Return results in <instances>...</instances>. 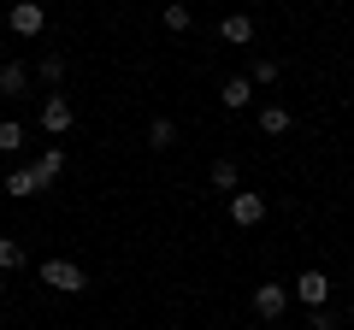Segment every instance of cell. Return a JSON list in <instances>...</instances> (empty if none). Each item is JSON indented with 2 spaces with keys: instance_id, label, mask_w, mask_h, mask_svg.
Listing matches in <instances>:
<instances>
[{
  "instance_id": "1",
  "label": "cell",
  "mask_w": 354,
  "mask_h": 330,
  "mask_svg": "<svg viewBox=\"0 0 354 330\" xmlns=\"http://www.w3.org/2000/svg\"><path fill=\"white\" fill-rule=\"evenodd\" d=\"M36 278L48 283L53 295H83V289H88V271L77 266V260H41V266H36Z\"/></svg>"
},
{
  "instance_id": "2",
  "label": "cell",
  "mask_w": 354,
  "mask_h": 330,
  "mask_svg": "<svg viewBox=\"0 0 354 330\" xmlns=\"http://www.w3.org/2000/svg\"><path fill=\"white\" fill-rule=\"evenodd\" d=\"M6 24H12V36H18V41H36L41 30H48V6H41V0H12Z\"/></svg>"
},
{
  "instance_id": "3",
  "label": "cell",
  "mask_w": 354,
  "mask_h": 330,
  "mask_svg": "<svg viewBox=\"0 0 354 330\" xmlns=\"http://www.w3.org/2000/svg\"><path fill=\"white\" fill-rule=\"evenodd\" d=\"M290 295H295V301H301L307 307V313H313V307H330V278H325V271H301V278H295L290 283Z\"/></svg>"
},
{
  "instance_id": "4",
  "label": "cell",
  "mask_w": 354,
  "mask_h": 330,
  "mask_svg": "<svg viewBox=\"0 0 354 330\" xmlns=\"http://www.w3.org/2000/svg\"><path fill=\"white\" fill-rule=\"evenodd\" d=\"M30 89H36V71H30L24 59H6V65H0V101H24Z\"/></svg>"
},
{
  "instance_id": "5",
  "label": "cell",
  "mask_w": 354,
  "mask_h": 330,
  "mask_svg": "<svg viewBox=\"0 0 354 330\" xmlns=\"http://www.w3.org/2000/svg\"><path fill=\"white\" fill-rule=\"evenodd\" d=\"M290 301H295V295H290V283H260V289H254V313H260V318H272V324H278V318L290 313Z\"/></svg>"
},
{
  "instance_id": "6",
  "label": "cell",
  "mask_w": 354,
  "mask_h": 330,
  "mask_svg": "<svg viewBox=\"0 0 354 330\" xmlns=\"http://www.w3.org/2000/svg\"><path fill=\"white\" fill-rule=\"evenodd\" d=\"M41 130H48V136H65V130H71L77 124V106L71 101H65V95H48V101H41Z\"/></svg>"
},
{
  "instance_id": "7",
  "label": "cell",
  "mask_w": 354,
  "mask_h": 330,
  "mask_svg": "<svg viewBox=\"0 0 354 330\" xmlns=\"http://www.w3.org/2000/svg\"><path fill=\"white\" fill-rule=\"evenodd\" d=\"M260 218H266V195H254V189L230 195V224H236V230H254Z\"/></svg>"
},
{
  "instance_id": "8",
  "label": "cell",
  "mask_w": 354,
  "mask_h": 330,
  "mask_svg": "<svg viewBox=\"0 0 354 330\" xmlns=\"http://www.w3.org/2000/svg\"><path fill=\"white\" fill-rule=\"evenodd\" d=\"M218 41H225V48H248L254 41V18L248 12H225L218 18Z\"/></svg>"
},
{
  "instance_id": "9",
  "label": "cell",
  "mask_w": 354,
  "mask_h": 330,
  "mask_svg": "<svg viewBox=\"0 0 354 330\" xmlns=\"http://www.w3.org/2000/svg\"><path fill=\"white\" fill-rule=\"evenodd\" d=\"M0 195H18V201L41 195V177H36V165H12V171H6V183H0Z\"/></svg>"
},
{
  "instance_id": "10",
  "label": "cell",
  "mask_w": 354,
  "mask_h": 330,
  "mask_svg": "<svg viewBox=\"0 0 354 330\" xmlns=\"http://www.w3.org/2000/svg\"><path fill=\"white\" fill-rule=\"evenodd\" d=\"M254 124H260V136H290V106H278V101H266L260 113H254Z\"/></svg>"
},
{
  "instance_id": "11",
  "label": "cell",
  "mask_w": 354,
  "mask_h": 330,
  "mask_svg": "<svg viewBox=\"0 0 354 330\" xmlns=\"http://www.w3.org/2000/svg\"><path fill=\"white\" fill-rule=\"evenodd\" d=\"M59 171H65V148H59V142H48V148L36 153V177H41V189H53V183H59Z\"/></svg>"
},
{
  "instance_id": "12",
  "label": "cell",
  "mask_w": 354,
  "mask_h": 330,
  "mask_svg": "<svg viewBox=\"0 0 354 330\" xmlns=\"http://www.w3.org/2000/svg\"><path fill=\"white\" fill-rule=\"evenodd\" d=\"M218 101H225L230 113H242V106H254V83H248V77H225V89H218Z\"/></svg>"
},
{
  "instance_id": "13",
  "label": "cell",
  "mask_w": 354,
  "mask_h": 330,
  "mask_svg": "<svg viewBox=\"0 0 354 330\" xmlns=\"http://www.w3.org/2000/svg\"><path fill=\"white\" fill-rule=\"evenodd\" d=\"M207 177H213V189H218V195H236V189H242L236 159H213V171H207Z\"/></svg>"
},
{
  "instance_id": "14",
  "label": "cell",
  "mask_w": 354,
  "mask_h": 330,
  "mask_svg": "<svg viewBox=\"0 0 354 330\" xmlns=\"http://www.w3.org/2000/svg\"><path fill=\"white\" fill-rule=\"evenodd\" d=\"M148 148H153V153L177 148V124H171V118H165V113H160V118H148Z\"/></svg>"
},
{
  "instance_id": "15",
  "label": "cell",
  "mask_w": 354,
  "mask_h": 330,
  "mask_svg": "<svg viewBox=\"0 0 354 330\" xmlns=\"http://www.w3.org/2000/svg\"><path fill=\"white\" fill-rule=\"evenodd\" d=\"M278 77H283V65L272 59V53H260V59L248 65V83H254V89H272V83H278Z\"/></svg>"
},
{
  "instance_id": "16",
  "label": "cell",
  "mask_w": 354,
  "mask_h": 330,
  "mask_svg": "<svg viewBox=\"0 0 354 330\" xmlns=\"http://www.w3.org/2000/svg\"><path fill=\"white\" fill-rule=\"evenodd\" d=\"M36 77L48 83V89H59V83H65V53H41V59H36Z\"/></svg>"
},
{
  "instance_id": "17",
  "label": "cell",
  "mask_w": 354,
  "mask_h": 330,
  "mask_svg": "<svg viewBox=\"0 0 354 330\" xmlns=\"http://www.w3.org/2000/svg\"><path fill=\"white\" fill-rule=\"evenodd\" d=\"M0 271H24V242L0 230Z\"/></svg>"
},
{
  "instance_id": "18",
  "label": "cell",
  "mask_w": 354,
  "mask_h": 330,
  "mask_svg": "<svg viewBox=\"0 0 354 330\" xmlns=\"http://www.w3.org/2000/svg\"><path fill=\"white\" fill-rule=\"evenodd\" d=\"M160 24L171 30V36H183V30L195 24V12H189V6H183V0H171V6H165V12H160Z\"/></svg>"
},
{
  "instance_id": "19",
  "label": "cell",
  "mask_w": 354,
  "mask_h": 330,
  "mask_svg": "<svg viewBox=\"0 0 354 330\" xmlns=\"http://www.w3.org/2000/svg\"><path fill=\"white\" fill-rule=\"evenodd\" d=\"M24 142H30V130L18 124V118H0V153H18Z\"/></svg>"
},
{
  "instance_id": "20",
  "label": "cell",
  "mask_w": 354,
  "mask_h": 330,
  "mask_svg": "<svg viewBox=\"0 0 354 330\" xmlns=\"http://www.w3.org/2000/svg\"><path fill=\"white\" fill-rule=\"evenodd\" d=\"M307 330H337V313H330V307H313V313H307Z\"/></svg>"
},
{
  "instance_id": "21",
  "label": "cell",
  "mask_w": 354,
  "mask_h": 330,
  "mask_svg": "<svg viewBox=\"0 0 354 330\" xmlns=\"http://www.w3.org/2000/svg\"><path fill=\"white\" fill-rule=\"evenodd\" d=\"M0 301H6V283H0Z\"/></svg>"
},
{
  "instance_id": "22",
  "label": "cell",
  "mask_w": 354,
  "mask_h": 330,
  "mask_svg": "<svg viewBox=\"0 0 354 330\" xmlns=\"http://www.w3.org/2000/svg\"><path fill=\"white\" fill-rule=\"evenodd\" d=\"M348 283H354V271H348Z\"/></svg>"
}]
</instances>
